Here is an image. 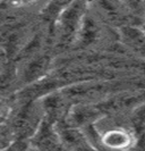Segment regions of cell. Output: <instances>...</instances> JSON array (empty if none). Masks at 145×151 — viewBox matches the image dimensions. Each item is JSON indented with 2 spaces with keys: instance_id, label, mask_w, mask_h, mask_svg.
<instances>
[{
  "instance_id": "obj_1",
  "label": "cell",
  "mask_w": 145,
  "mask_h": 151,
  "mask_svg": "<svg viewBox=\"0 0 145 151\" xmlns=\"http://www.w3.org/2000/svg\"><path fill=\"white\" fill-rule=\"evenodd\" d=\"M85 15L84 2H68L54 24L61 45H69L78 34Z\"/></svg>"
},
{
  "instance_id": "obj_2",
  "label": "cell",
  "mask_w": 145,
  "mask_h": 151,
  "mask_svg": "<svg viewBox=\"0 0 145 151\" xmlns=\"http://www.w3.org/2000/svg\"><path fill=\"white\" fill-rule=\"evenodd\" d=\"M42 119L43 118L40 107L30 102L24 106L16 116L11 129L13 134L16 139L27 140L29 137L34 135Z\"/></svg>"
},
{
  "instance_id": "obj_3",
  "label": "cell",
  "mask_w": 145,
  "mask_h": 151,
  "mask_svg": "<svg viewBox=\"0 0 145 151\" xmlns=\"http://www.w3.org/2000/svg\"><path fill=\"white\" fill-rule=\"evenodd\" d=\"M54 123L46 119V117L40 123L36 132L32 136L31 142L38 151H60L61 142Z\"/></svg>"
},
{
  "instance_id": "obj_4",
  "label": "cell",
  "mask_w": 145,
  "mask_h": 151,
  "mask_svg": "<svg viewBox=\"0 0 145 151\" xmlns=\"http://www.w3.org/2000/svg\"><path fill=\"white\" fill-rule=\"evenodd\" d=\"M57 132L61 145L69 151H94L85 139L84 134L76 127L69 125H58Z\"/></svg>"
},
{
  "instance_id": "obj_5",
  "label": "cell",
  "mask_w": 145,
  "mask_h": 151,
  "mask_svg": "<svg viewBox=\"0 0 145 151\" xmlns=\"http://www.w3.org/2000/svg\"><path fill=\"white\" fill-rule=\"evenodd\" d=\"M101 110L98 108H93L89 106L75 107L71 109L70 118H69V126L78 127L82 125L91 124L92 122L96 121L98 117L101 115Z\"/></svg>"
},
{
  "instance_id": "obj_6",
  "label": "cell",
  "mask_w": 145,
  "mask_h": 151,
  "mask_svg": "<svg viewBox=\"0 0 145 151\" xmlns=\"http://www.w3.org/2000/svg\"><path fill=\"white\" fill-rule=\"evenodd\" d=\"M48 66H49V57L40 56L33 58L24 69L23 81L26 83L35 82L46 73Z\"/></svg>"
},
{
  "instance_id": "obj_7",
  "label": "cell",
  "mask_w": 145,
  "mask_h": 151,
  "mask_svg": "<svg viewBox=\"0 0 145 151\" xmlns=\"http://www.w3.org/2000/svg\"><path fill=\"white\" fill-rule=\"evenodd\" d=\"M104 143L111 148H124L129 143V136L121 131H112L104 136Z\"/></svg>"
},
{
  "instance_id": "obj_8",
  "label": "cell",
  "mask_w": 145,
  "mask_h": 151,
  "mask_svg": "<svg viewBox=\"0 0 145 151\" xmlns=\"http://www.w3.org/2000/svg\"><path fill=\"white\" fill-rule=\"evenodd\" d=\"M68 5V2H51L44 10V17L51 24V27H54L58 17L64 10V8Z\"/></svg>"
},
{
  "instance_id": "obj_9",
  "label": "cell",
  "mask_w": 145,
  "mask_h": 151,
  "mask_svg": "<svg viewBox=\"0 0 145 151\" xmlns=\"http://www.w3.org/2000/svg\"><path fill=\"white\" fill-rule=\"evenodd\" d=\"M13 141H14V134L11 129L0 125V151L4 150Z\"/></svg>"
},
{
  "instance_id": "obj_10",
  "label": "cell",
  "mask_w": 145,
  "mask_h": 151,
  "mask_svg": "<svg viewBox=\"0 0 145 151\" xmlns=\"http://www.w3.org/2000/svg\"><path fill=\"white\" fill-rule=\"evenodd\" d=\"M29 150V141L22 139H15L8 147L1 151H27Z\"/></svg>"
},
{
  "instance_id": "obj_11",
  "label": "cell",
  "mask_w": 145,
  "mask_h": 151,
  "mask_svg": "<svg viewBox=\"0 0 145 151\" xmlns=\"http://www.w3.org/2000/svg\"><path fill=\"white\" fill-rule=\"evenodd\" d=\"M4 61H5V53L0 49V74L4 72Z\"/></svg>"
},
{
  "instance_id": "obj_12",
  "label": "cell",
  "mask_w": 145,
  "mask_h": 151,
  "mask_svg": "<svg viewBox=\"0 0 145 151\" xmlns=\"http://www.w3.org/2000/svg\"><path fill=\"white\" fill-rule=\"evenodd\" d=\"M27 151H29V150H27ZM33 151H38V150H33Z\"/></svg>"
}]
</instances>
